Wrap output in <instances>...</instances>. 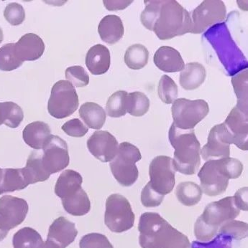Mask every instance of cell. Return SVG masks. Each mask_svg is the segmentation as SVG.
I'll return each mask as SVG.
<instances>
[{"instance_id": "1", "label": "cell", "mask_w": 248, "mask_h": 248, "mask_svg": "<svg viewBox=\"0 0 248 248\" xmlns=\"http://www.w3.org/2000/svg\"><path fill=\"white\" fill-rule=\"evenodd\" d=\"M138 231L142 248H191L187 236L173 228L158 213H143Z\"/></svg>"}, {"instance_id": "2", "label": "cell", "mask_w": 248, "mask_h": 248, "mask_svg": "<svg viewBox=\"0 0 248 248\" xmlns=\"http://www.w3.org/2000/svg\"><path fill=\"white\" fill-rule=\"evenodd\" d=\"M243 171V164L234 158L207 161L198 173L201 190L210 197L222 195L228 189L230 179H237Z\"/></svg>"}, {"instance_id": "3", "label": "cell", "mask_w": 248, "mask_h": 248, "mask_svg": "<svg viewBox=\"0 0 248 248\" xmlns=\"http://www.w3.org/2000/svg\"><path fill=\"white\" fill-rule=\"evenodd\" d=\"M168 139L175 149L173 166L176 171L194 175L201 164V144L194 129L182 130L172 124Z\"/></svg>"}, {"instance_id": "4", "label": "cell", "mask_w": 248, "mask_h": 248, "mask_svg": "<svg viewBox=\"0 0 248 248\" xmlns=\"http://www.w3.org/2000/svg\"><path fill=\"white\" fill-rule=\"evenodd\" d=\"M240 213L233 197L211 202L197 219L194 225V235L200 241H210L218 234L224 224L235 219Z\"/></svg>"}, {"instance_id": "5", "label": "cell", "mask_w": 248, "mask_h": 248, "mask_svg": "<svg viewBox=\"0 0 248 248\" xmlns=\"http://www.w3.org/2000/svg\"><path fill=\"white\" fill-rule=\"evenodd\" d=\"M204 36L215 49L230 76L247 69V59L231 38L225 22L214 25Z\"/></svg>"}, {"instance_id": "6", "label": "cell", "mask_w": 248, "mask_h": 248, "mask_svg": "<svg viewBox=\"0 0 248 248\" xmlns=\"http://www.w3.org/2000/svg\"><path fill=\"white\" fill-rule=\"evenodd\" d=\"M191 14L176 0L162 1L159 16L153 31L161 40L191 33Z\"/></svg>"}, {"instance_id": "7", "label": "cell", "mask_w": 248, "mask_h": 248, "mask_svg": "<svg viewBox=\"0 0 248 248\" xmlns=\"http://www.w3.org/2000/svg\"><path fill=\"white\" fill-rule=\"evenodd\" d=\"M142 159L140 149L128 142L118 146L117 153L110 162L112 173L119 185L131 186L138 179L139 171L136 162Z\"/></svg>"}, {"instance_id": "8", "label": "cell", "mask_w": 248, "mask_h": 248, "mask_svg": "<svg viewBox=\"0 0 248 248\" xmlns=\"http://www.w3.org/2000/svg\"><path fill=\"white\" fill-rule=\"evenodd\" d=\"M134 214L128 199L119 194H113L107 198L104 223L115 233L124 232L134 226Z\"/></svg>"}, {"instance_id": "9", "label": "cell", "mask_w": 248, "mask_h": 248, "mask_svg": "<svg viewBox=\"0 0 248 248\" xmlns=\"http://www.w3.org/2000/svg\"><path fill=\"white\" fill-rule=\"evenodd\" d=\"M210 112L209 104L204 100L179 98L171 107L173 124L182 130L194 129Z\"/></svg>"}, {"instance_id": "10", "label": "cell", "mask_w": 248, "mask_h": 248, "mask_svg": "<svg viewBox=\"0 0 248 248\" xmlns=\"http://www.w3.org/2000/svg\"><path fill=\"white\" fill-rule=\"evenodd\" d=\"M79 96L74 86L67 80H59L53 85L48 103L50 116L57 119L71 116L79 107Z\"/></svg>"}, {"instance_id": "11", "label": "cell", "mask_w": 248, "mask_h": 248, "mask_svg": "<svg viewBox=\"0 0 248 248\" xmlns=\"http://www.w3.org/2000/svg\"><path fill=\"white\" fill-rule=\"evenodd\" d=\"M175 175L176 170L170 156H158L152 160L149 166V184L157 193L163 196L171 193L176 185Z\"/></svg>"}, {"instance_id": "12", "label": "cell", "mask_w": 248, "mask_h": 248, "mask_svg": "<svg viewBox=\"0 0 248 248\" xmlns=\"http://www.w3.org/2000/svg\"><path fill=\"white\" fill-rule=\"evenodd\" d=\"M227 9L221 0H205L196 7L191 14V33L201 34L209 28L226 19Z\"/></svg>"}, {"instance_id": "13", "label": "cell", "mask_w": 248, "mask_h": 248, "mask_svg": "<svg viewBox=\"0 0 248 248\" xmlns=\"http://www.w3.org/2000/svg\"><path fill=\"white\" fill-rule=\"evenodd\" d=\"M68 145L58 136L50 135L43 148L42 164L50 175L65 170L69 164Z\"/></svg>"}, {"instance_id": "14", "label": "cell", "mask_w": 248, "mask_h": 248, "mask_svg": "<svg viewBox=\"0 0 248 248\" xmlns=\"http://www.w3.org/2000/svg\"><path fill=\"white\" fill-rule=\"evenodd\" d=\"M28 213L25 200L11 195L0 198V229L9 232L23 222Z\"/></svg>"}, {"instance_id": "15", "label": "cell", "mask_w": 248, "mask_h": 248, "mask_svg": "<svg viewBox=\"0 0 248 248\" xmlns=\"http://www.w3.org/2000/svg\"><path fill=\"white\" fill-rule=\"evenodd\" d=\"M231 144L232 138L225 124H218L211 129L208 141L201 149V156L207 161L230 157Z\"/></svg>"}, {"instance_id": "16", "label": "cell", "mask_w": 248, "mask_h": 248, "mask_svg": "<svg viewBox=\"0 0 248 248\" xmlns=\"http://www.w3.org/2000/svg\"><path fill=\"white\" fill-rule=\"evenodd\" d=\"M118 142L116 138L107 131H95L87 141L89 152L101 162L113 161L117 153Z\"/></svg>"}, {"instance_id": "17", "label": "cell", "mask_w": 248, "mask_h": 248, "mask_svg": "<svg viewBox=\"0 0 248 248\" xmlns=\"http://www.w3.org/2000/svg\"><path fill=\"white\" fill-rule=\"evenodd\" d=\"M224 124L232 138V144L235 145L242 150L247 151L248 113L237 107H234Z\"/></svg>"}, {"instance_id": "18", "label": "cell", "mask_w": 248, "mask_h": 248, "mask_svg": "<svg viewBox=\"0 0 248 248\" xmlns=\"http://www.w3.org/2000/svg\"><path fill=\"white\" fill-rule=\"evenodd\" d=\"M45 43L38 35L33 33L25 34L16 43L15 52L19 60L34 61L38 60L45 51Z\"/></svg>"}, {"instance_id": "19", "label": "cell", "mask_w": 248, "mask_h": 248, "mask_svg": "<svg viewBox=\"0 0 248 248\" xmlns=\"http://www.w3.org/2000/svg\"><path fill=\"white\" fill-rule=\"evenodd\" d=\"M77 234L75 224L64 217H60L53 221L49 228L47 239L54 242L61 248H66L75 240Z\"/></svg>"}, {"instance_id": "20", "label": "cell", "mask_w": 248, "mask_h": 248, "mask_svg": "<svg viewBox=\"0 0 248 248\" xmlns=\"http://www.w3.org/2000/svg\"><path fill=\"white\" fill-rule=\"evenodd\" d=\"M153 61L157 68L165 73H177L185 67L180 53L169 46L159 47L154 55Z\"/></svg>"}, {"instance_id": "21", "label": "cell", "mask_w": 248, "mask_h": 248, "mask_svg": "<svg viewBox=\"0 0 248 248\" xmlns=\"http://www.w3.org/2000/svg\"><path fill=\"white\" fill-rule=\"evenodd\" d=\"M86 65L90 73L95 76L107 73L111 65L110 50L103 45L92 46L86 53Z\"/></svg>"}, {"instance_id": "22", "label": "cell", "mask_w": 248, "mask_h": 248, "mask_svg": "<svg viewBox=\"0 0 248 248\" xmlns=\"http://www.w3.org/2000/svg\"><path fill=\"white\" fill-rule=\"evenodd\" d=\"M50 127L43 122L29 124L24 128L22 138L27 145L35 150L43 149L51 135Z\"/></svg>"}, {"instance_id": "23", "label": "cell", "mask_w": 248, "mask_h": 248, "mask_svg": "<svg viewBox=\"0 0 248 248\" xmlns=\"http://www.w3.org/2000/svg\"><path fill=\"white\" fill-rule=\"evenodd\" d=\"M98 32L101 40L107 44H115L122 38L125 32L122 19L114 15L105 16L99 24Z\"/></svg>"}, {"instance_id": "24", "label": "cell", "mask_w": 248, "mask_h": 248, "mask_svg": "<svg viewBox=\"0 0 248 248\" xmlns=\"http://www.w3.org/2000/svg\"><path fill=\"white\" fill-rule=\"evenodd\" d=\"M28 185L22 169H0V195L22 190Z\"/></svg>"}, {"instance_id": "25", "label": "cell", "mask_w": 248, "mask_h": 248, "mask_svg": "<svg viewBox=\"0 0 248 248\" xmlns=\"http://www.w3.org/2000/svg\"><path fill=\"white\" fill-rule=\"evenodd\" d=\"M207 77L205 68L198 62H189L185 65L181 71V86L187 91H192L199 88L204 83Z\"/></svg>"}, {"instance_id": "26", "label": "cell", "mask_w": 248, "mask_h": 248, "mask_svg": "<svg viewBox=\"0 0 248 248\" xmlns=\"http://www.w3.org/2000/svg\"><path fill=\"white\" fill-rule=\"evenodd\" d=\"M61 200L64 210L73 216H83L90 211V200L82 187Z\"/></svg>"}, {"instance_id": "27", "label": "cell", "mask_w": 248, "mask_h": 248, "mask_svg": "<svg viewBox=\"0 0 248 248\" xmlns=\"http://www.w3.org/2000/svg\"><path fill=\"white\" fill-rule=\"evenodd\" d=\"M83 178L77 171L66 170L58 177L55 186V194L61 199L77 192L82 188Z\"/></svg>"}, {"instance_id": "28", "label": "cell", "mask_w": 248, "mask_h": 248, "mask_svg": "<svg viewBox=\"0 0 248 248\" xmlns=\"http://www.w3.org/2000/svg\"><path fill=\"white\" fill-rule=\"evenodd\" d=\"M79 116L86 125L92 129H101L107 119L104 108L93 102H86L82 105L79 109Z\"/></svg>"}, {"instance_id": "29", "label": "cell", "mask_w": 248, "mask_h": 248, "mask_svg": "<svg viewBox=\"0 0 248 248\" xmlns=\"http://www.w3.org/2000/svg\"><path fill=\"white\" fill-rule=\"evenodd\" d=\"M22 170L30 185L45 182L50 176L42 164V154L36 151L30 155L27 160L26 166Z\"/></svg>"}, {"instance_id": "30", "label": "cell", "mask_w": 248, "mask_h": 248, "mask_svg": "<svg viewBox=\"0 0 248 248\" xmlns=\"http://www.w3.org/2000/svg\"><path fill=\"white\" fill-rule=\"evenodd\" d=\"M201 186L192 182H182L176 186V195L183 205L191 207L199 202L202 197Z\"/></svg>"}, {"instance_id": "31", "label": "cell", "mask_w": 248, "mask_h": 248, "mask_svg": "<svg viewBox=\"0 0 248 248\" xmlns=\"http://www.w3.org/2000/svg\"><path fill=\"white\" fill-rule=\"evenodd\" d=\"M149 59V52L146 46L141 44H134L130 46L125 52V64L131 69L137 71L144 68Z\"/></svg>"}, {"instance_id": "32", "label": "cell", "mask_w": 248, "mask_h": 248, "mask_svg": "<svg viewBox=\"0 0 248 248\" xmlns=\"http://www.w3.org/2000/svg\"><path fill=\"white\" fill-rule=\"evenodd\" d=\"M43 243L38 232L31 228H24L13 236L14 248H38Z\"/></svg>"}, {"instance_id": "33", "label": "cell", "mask_w": 248, "mask_h": 248, "mask_svg": "<svg viewBox=\"0 0 248 248\" xmlns=\"http://www.w3.org/2000/svg\"><path fill=\"white\" fill-rule=\"evenodd\" d=\"M248 68L231 78V83L237 98L236 107L246 113H248Z\"/></svg>"}, {"instance_id": "34", "label": "cell", "mask_w": 248, "mask_h": 248, "mask_svg": "<svg viewBox=\"0 0 248 248\" xmlns=\"http://www.w3.org/2000/svg\"><path fill=\"white\" fill-rule=\"evenodd\" d=\"M150 102L146 94L142 92L128 93L127 101V113L135 117H141L148 113Z\"/></svg>"}, {"instance_id": "35", "label": "cell", "mask_w": 248, "mask_h": 248, "mask_svg": "<svg viewBox=\"0 0 248 248\" xmlns=\"http://www.w3.org/2000/svg\"><path fill=\"white\" fill-rule=\"evenodd\" d=\"M128 93L118 91L109 98L106 105L107 115L112 118H120L127 113V101Z\"/></svg>"}, {"instance_id": "36", "label": "cell", "mask_w": 248, "mask_h": 248, "mask_svg": "<svg viewBox=\"0 0 248 248\" xmlns=\"http://www.w3.org/2000/svg\"><path fill=\"white\" fill-rule=\"evenodd\" d=\"M15 46L16 43H8L0 47V71H14L23 64L16 56Z\"/></svg>"}, {"instance_id": "37", "label": "cell", "mask_w": 248, "mask_h": 248, "mask_svg": "<svg viewBox=\"0 0 248 248\" xmlns=\"http://www.w3.org/2000/svg\"><path fill=\"white\" fill-rule=\"evenodd\" d=\"M158 96L165 104H171L177 99L179 90L174 80L166 75L160 79L158 87Z\"/></svg>"}, {"instance_id": "38", "label": "cell", "mask_w": 248, "mask_h": 248, "mask_svg": "<svg viewBox=\"0 0 248 248\" xmlns=\"http://www.w3.org/2000/svg\"><path fill=\"white\" fill-rule=\"evenodd\" d=\"M4 124L11 128H16L23 121L24 113L22 109L16 103H2Z\"/></svg>"}, {"instance_id": "39", "label": "cell", "mask_w": 248, "mask_h": 248, "mask_svg": "<svg viewBox=\"0 0 248 248\" xmlns=\"http://www.w3.org/2000/svg\"><path fill=\"white\" fill-rule=\"evenodd\" d=\"M146 8L142 12L140 21L145 28L153 31L154 25L158 19L162 1H145Z\"/></svg>"}, {"instance_id": "40", "label": "cell", "mask_w": 248, "mask_h": 248, "mask_svg": "<svg viewBox=\"0 0 248 248\" xmlns=\"http://www.w3.org/2000/svg\"><path fill=\"white\" fill-rule=\"evenodd\" d=\"M248 225L241 221H228L219 228L218 233L229 236L231 239L240 240L248 237Z\"/></svg>"}, {"instance_id": "41", "label": "cell", "mask_w": 248, "mask_h": 248, "mask_svg": "<svg viewBox=\"0 0 248 248\" xmlns=\"http://www.w3.org/2000/svg\"><path fill=\"white\" fill-rule=\"evenodd\" d=\"M65 76L66 80L76 87H84L89 85V74L83 67L79 65L69 67L66 70Z\"/></svg>"}, {"instance_id": "42", "label": "cell", "mask_w": 248, "mask_h": 248, "mask_svg": "<svg viewBox=\"0 0 248 248\" xmlns=\"http://www.w3.org/2000/svg\"><path fill=\"white\" fill-rule=\"evenodd\" d=\"M80 248H114L107 237L99 233H90L82 237Z\"/></svg>"}, {"instance_id": "43", "label": "cell", "mask_w": 248, "mask_h": 248, "mask_svg": "<svg viewBox=\"0 0 248 248\" xmlns=\"http://www.w3.org/2000/svg\"><path fill=\"white\" fill-rule=\"evenodd\" d=\"M4 17L10 25L17 26L25 21V10L23 7L18 3H10L5 7Z\"/></svg>"}, {"instance_id": "44", "label": "cell", "mask_w": 248, "mask_h": 248, "mask_svg": "<svg viewBox=\"0 0 248 248\" xmlns=\"http://www.w3.org/2000/svg\"><path fill=\"white\" fill-rule=\"evenodd\" d=\"M232 239L228 235L218 233L212 240L208 242L194 241L191 244V248H232Z\"/></svg>"}, {"instance_id": "45", "label": "cell", "mask_w": 248, "mask_h": 248, "mask_svg": "<svg viewBox=\"0 0 248 248\" xmlns=\"http://www.w3.org/2000/svg\"><path fill=\"white\" fill-rule=\"evenodd\" d=\"M165 196L159 195L150 187L149 184L146 185L141 192V202L146 207H155L161 205Z\"/></svg>"}, {"instance_id": "46", "label": "cell", "mask_w": 248, "mask_h": 248, "mask_svg": "<svg viewBox=\"0 0 248 248\" xmlns=\"http://www.w3.org/2000/svg\"><path fill=\"white\" fill-rule=\"evenodd\" d=\"M61 128L67 135L77 138L84 137L89 131V128L79 119L68 121L62 125Z\"/></svg>"}, {"instance_id": "47", "label": "cell", "mask_w": 248, "mask_h": 248, "mask_svg": "<svg viewBox=\"0 0 248 248\" xmlns=\"http://www.w3.org/2000/svg\"><path fill=\"white\" fill-rule=\"evenodd\" d=\"M234 204L237 208L243 211H248V188L243 187L239 189L234 197Z\"/></svg>"}, {"instance_id": "48", "label": "cell", "mask_w": 248, "mask_h": 248, "mask_svg": "<svg viewBox=\"0 0 248 248\" xmlns=\"http://www.w3.org/2000/svg\"><path fill=\"white\" fill-rule=\"evenodd\" d=\"M133 2L132 0H124V1H107L104 0L103 3L105 6L106 9L110 11H115V10H122L126 9L128 6L131 5Z\"/></svg>"}, {"instance_id": "49", "label": "cell", "mask_w": 248, "mask_h": 248, "mask_svg": "<svg viewBox=\"0 0 248 248\" xmlns=\"http://www.w3.org/2000/svg\"><path fill=\"white\" fill-rule=\"evenodd\" d=\"M38 248H61L58 245L56 244L52 240H48L46 242H43V244Z\"/></svg>"}, {"instance_id": "50", "label": "cell", "mask_w": 248, "mask_h": 248, "mask_svg": "<svg viewBox=\"0 0 248 248\" xmlns=\"http://www.w3.org/2000/svg\"><path fill=\"white\" fill-rule=\"evenodd\" d=\"M4 124V117H3L2 103H0V125Z\"/></svg>"}, {"instance_id": "51", "label": "cell", "mask_w": 248, "mask_h": 248, "mask_svg": "<svg viewBox=\"0 0 248 248\" xmlns=\"http://www.w3.org/2000/svg\"><path fill=\"white\" fill-rule=\"evenodd\" d=\"M7 234H8V232L0 229V242L2 241L7 237Z\"/></svg>"}, {"instance_id": "52", "label": "cell", "mask_w": 248, "mask_h": 248, "mask_svg": "<svg viewBox=\"0 0 248 248\" xmlns=\"http://www.w3.org/2000/svg\"><path fill=\"white\" fill-rule=\"evenodd\" d=\"M3 39H4V35H3V31L1 30V28H0V44H1V42L3 41Z\"/></svg>"}]
</instances>
